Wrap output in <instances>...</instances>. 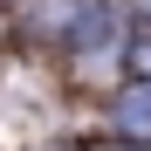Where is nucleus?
I'll list each match as a JSON object with an SVG mask.
<instances>
[{
    "label": "nucleus",
    "mask_w": 151,
    "mask_h": 151,
    "mask_svg": "<svg viewBox=\"0 0 151 151\" xmlns=\"http://www.w3.org/2000/svg\"><path fill=\"white\" fill-rule=\"evenodd\" d=\"M110 124H117L124 137L151 144V83H124V89H117V103H110Z\"/></svg>",
    "instance_id": "1"
},
{
    "label": "nucleus",
    "mask_w": 151,
    "mask_h": 151,
    "mask_svg": "<svg viewBox=\"0 0 151 151\" xmlns=\"http://www.w3.org/2000/svg\"><path fill=\"white\" fill-rule=\"evenodd\" d=\"M110 28H117V14L103 7V0H83V7L69 14V48H96V41H110Z\"/></svg>",
    "instance_id": "2"
},
{
    "label": "nucleus",
    "mask_w": 151,
    "mask_h": 151,
    "mask_svg": "<svg viewBox=\"0 0 151 151\" xmlns=\"http://www.w3.org/2000/svg\"><path fill=\"white\" fill-rule=\"evenodd\" d=\"M124 69H137L131 83H151V35H144V41H131V48H124Z\"/></svg>",
    "instance_id": "3"
},
{
    "label": "nucleus",
    "mask_w": 151,
    "mask_h": 151,
    "mask_svg": "<svg viewBox=\"0 0 151 151\" xmlns=\"http://www.w3.org/2000/svg\"><path fill=\"white\" fill-rule=\"evenodd\" d=\"M137 7H144V14H151V0H137Z\"/></svg>",
    "instance_id": "4"
}]
</instances>
